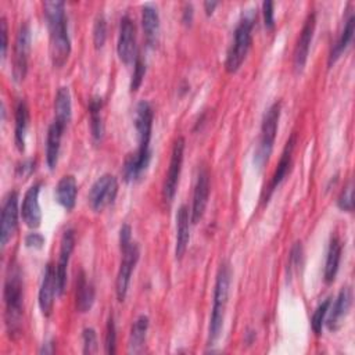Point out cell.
Instances as JSON below:
<instances>
[{
	"instance_id": "cell-39",
	"label": "cell",
	"mask_w": 355,
	"mask_h": 355,
	"mask_svg": "<svg viewBox=\"0 0 355 355\" xmlns=\"http://www.w3.org/2000/svg\"><path fill=\"white\" fill-rule=\"evenodd\" d=\"M273 1H263L262 3V12H263V22L268 29L275 28V11H273Z\"/></svg>"
},
{
	"instance_id": "cell-8",
	"label": "cell",
	"mask_w": 355,
	"mask_h": 355,
	"mask_svg": "<svg viewBox=\"0 0 355 355\" xmlns=\"http://www.w3.org/2000/svg\"><path fill=\"white\" fill-rule=\"evenodd\" d=\"M118 179L111 173L101 175L90 187L87 194L89 205L93 211H101L111 205L118 194Z\"/></svg>"
},
{
	"instance_id": "cell-33",
	"label": "cell",
	"mask_w": 355,
	"mask_h": 355,
	"mask_svg": "<svg viewBox=\"0 0 355 355\" xmlns=\"http://www.w3.org/2000/svg\"><path fill=\"white\" fill-rule=\"evenodd\" d=\"M133 65L135 67H133V73H132L130 86H129L130 92H136L140 87V85L144 79V75H146V62L143 61V58L139 54H137Z\"/></svg>"
},
{
	"instance_id": "cell-34",
	"label": "cell",
	"mask_w": 355,
	"mask_h": 355,
	"mask_svg": "<svg viewBox=\"0 0 355 355\" xmlns=\"http://www.w3.org/2000/svg\"><path fill=\"white\" fill-rule=\"evenodd\" d=\"M104 347H105L107 354H114L116 349V329H115V322H114L112 315H110V318L107 320Z\"/></svg>"
},
{
	"instance_id": "cell-28",
	"label": "cell",
	"mask_w": 355,
	"mask_h": 355,
	"mask_svg": "<svg viewBox=\"0 0 355 355\" xmlns=\"http://www.w3.org/2000/svg\"><path fill=\"white\" fill-rule=\"evenodd\" d=\"M141 25L146 33L147 43L154 46L157 43V37L159 33V15L155 7L151 4H146L141 8Z\"/></svg>"
},
{
	"instance_id": "cell-14",
	"label": "cell",
	"mask_w": 355,
	"mask_h": 355,
	"mask_svg": "<svg viewBox=\"0 0 355 355\" xmlns=\"http://www.w3.org/2000/svg\"><path fill=\"white\" fill-rule=\"evenodd\" d=\"M73 247H75V233L72 229H67L61 237L58 263L55 266V280H57V294L58 295H61L65 290L67 269L69 265V259H71Z\"/></svg>"
},
{
	"instance_id": "cell-17",
	"label": "cell",
	"mask_w": 355,
	"mask_h": 355,
	"mask_svg": "<svg viewBox=\"0 0 355 355\" xmlns=\"http://www.w3.org/2000/svg\"><path fill=\"white\" fill-rule=\"evenodd\" d=\"M57 295V280H55V268L51 263L46 265L42 284L39 288V308L43 316H50L54 306V297Z\"/></svg>"
},
{
	"instance_id": "cell-43",
	"label": "cell",
	"mask_w": 355,
	"mask_h": 355,
	"mask_svg": "<svg viewBox=\"0 0 355 355\" xmlns=\"http://www.w3.org/2000/svg\"><path fill=\"white\" fill-rule=\"evenodd\" d=\"M193 15H194V11H193V4L191 3H186L183 6V15H182V21L184 25H190L191 21H193Z\"/></svg>"
},
{
	"instance_id": "cell-40",
	"label": "cell",
	"mask_w": 355,
	"mask_h": 355,
	"mask_svg": "<svg viewBox=\"0 0 355 355\" xmlns=\"http://www.w3.org/2000/svg\"><path fill=\"white\" fill-rule=\"evenodd\" d=\"M24 243H25V247H28V248L40 250L44 245V237H43V234H40L37 232H32L25 236Z\"/></svg>"
},
{
	"instance_id": "cell-27",
	"label": "cell",
	"mask_w": 355,
	"mask_h": 355,
	"mask_svg": "<svg viewBox=\"0 0 355 355\" xmlns=\"http://www.w3.org/2000/svg\"><path fill=\"white\" fill-rule=\"evenodd\" d=\"M72 116V101L69 89L62 86L57 90L54 97V121L67 128Z\"/></svg>"
},
{
	"instance_id": "cell-30",
	"label": "cell",
	"mask_w": 355,
	"mask_h": 355,
	"mask_svg": "<svg viewBox=\"0 0 355 355\" xmlns=\"http://www.w3.org/2000/svg\"><path fill=\"white\" fill-rule=\"evenodd\" d=\"M148 330V318L146 315H140L132 324L130 334H129V351L130 352H139L141 351L144 341H146V334Z\"/></svg>"
},
{
	"instance_id": "cell-35",
	"label": "cell",
	"mask_w": 355,
	"mask_h": 355,
	"mask_svg": "<svg viewBox=\"0 0 355 355\" xmlns=\"http://www.w3.org/2000/svg\"><path fill=\"white\" fill-rule=\"evenodd\" d=\"M337 205L340 209L351 212L354 208V187L352 182H348V184L344 187L341 194L337 198Z\"/></svg>"
},
{
	"instance_id": "cell-41",
	"label": "cell",
	"mask_w": 355,
	"mask_h": 355,
	"mask_svg": "<svg viewBox=\"0 0 355 355\" xmlns=\"http://www.w3.org/2000/svg\"><path fill=\"white\" fill-rule=\"evenodd\" d=\"M0 36H1V58H6L7 49H8V29H7V21L4 17H1L0 21Z\"/></svg>"
},
{
	"instance_id": "cell-10",
	"label": "cell",
	"mask_w": 355,
	"mask_h": 355,
	"mask_svg": "<svg viewBox=\"0 0 355 355\" xmlns=\"http://www.w3.org/2000/svg\"><path fill=\"white\" fill-rule=\"evenodd\" d=\"M184 139L183 137H178L173 143L172 147V153H171V161H169V166H168V172L165 175V180L162 184V198L165 202L171 204L176 189H178V183H179V176H180V171H182V164H183V154H184Z\"/></svg>"
},
{
	"instance_id": "cell-32",
	"label": "cell",
	"mask_w": 355,
	"mask_h": 355,
	"mask_svg": "<svg viewBox=\"0 0 355 355\" xmlns=\"http://www.w3.org/2000/svg\"><path fill=\"white\" fill-rule=\"evenodd\" d=\"M107 39V21L103 14H98L93 25V43L96 49H101Z\"/></svg>"
},
{
	"instance_id": "cell-24",
	"label": "cell",
	"mask_w": 355,
	"mask_h": 355,
	"mask_svg": "<svg viewBox=\"0 0 355 355\" xmlns=\"http://www.w3.org/2000/svg\"><path fill=\"white\" fill-rule=\"evenodd\" d=\"M354 31H355V15L351 12L348 15V18L345 19L344 28H343L338 39L331 46V50H330V54H329V61H327L329 67H331L340 58V55L345 51V49L348 47V44L352 40Z\"/></svg>"
},
{
	"instance_id": "cell-38",
	"label": "cell",
	"mask_w": 355,
	"mask_h": 355,
	"mask_svg": "<svg viewBox=\"0 0 355 355\" xmlns=\"http://www.w3.org/2000/svg\"><path fill=\"white\" fill-rule=\"evenodd\" d=\"M36 168V161L33 158H28V159H24L21 162L17 164L15 166V175L19 176V178H26V176H31L32 172L35 171Z\"/></svg>"
},
{
	"instance_id": "cell-11",
	"label": "cell",
	"mask_w": 355,
	"mask_h": 355,
	"mask_svg": "<svg viewBox=\"0 0 355 355\" xmlns=\"http://www.w3.org/2000/svg\"><path fill=\"white\" fill-rule=\"evenodd\" d=\"M18 229V193L8 191L4 197L0 219V244L4 248Z\"/></svg>"
},
{
	"instance_id": "cell-2",
	"label": "cell",
	"mask_w": 355,
	"mask_h": 355,
	"mask_svg": "<svg viewBox=\"0 0 355 355\" xmlns=\"http://www.w3.org/2000/svg\"><path fill=\"white\" fill-rule=\"evenodd\" d=\"M43 12L49 29L51 62L55 68H60L67 62L71 53V39L67 26L65 3L44 1Z\"/></svg>"
},
{
	"instance_id": "cell-9",
	"label": "cell",
	"mask_w": 355,
	"mask_h": 355,
	"mask_svg": "<svg viewBox=\"0 0 355 355\" xmlns=\"http://www.w3.org/2000/svg\"><path fill=\"white\" fill-rule=\"evenodd\" d=\"M31 28L28 24H22L17 32L14 55H12V78L17 83L22 82L28 72V60L31 53Z\"/></svg>"
},
{
	"instance_id": "cell-36",
	"label": "cell",
	"mask_w": 355,
	"mask_h": 355,
	"mask_svg": "<svg viewBox=\"0 0 355 355\" xmlns=\"http://www.w3.org/2000/svg\"><path fill=\"white\" fill-rule=\"evenodd\" d=\"M82 341L85 354H93L97 351V334L94 329L85 327L82 331Z\"/></svg>"
},
{
	"instance_id": "cell-22",
	"label": "cell",
	"mask_w": 355,
	"mask_h": 355,
	"mask_svg": "<svg viewBox=\"0 0 355 355\" xmlns=\"http://www.w3.org/2000/svg\"><path fill=\"white\" fill-rule=\"evenodd\" d=\"M55 201L65 208L67 211H71L76 204V196H78V183L76 179L72 175L62 176L57 186H55Z\"/></svg>"
},
{
	"instance_id": "cell-7",
	"label": "cell",
	"mask_w": 355,
	"mask_h": 355,
	"mask_svg": "<svg viewBox=\"0 0 355 355\" xmlns=\"http://www.w3.org/2000/svg\"><path fill=\"white\" fill-rule=\"evenodd\" d=\"M121 252H122V258H121L119 269L116 273L115 293H116L118 301L122 302L126 298L130 277H132V273H133L136 263L139 261V257H140V250H139L137 243L130 241L129 244L121 247Z\"/></svg>"
},
{
	"instance_id": "cell-42",
	"label": "cell",
	"mask_w": 355,
	"mask_h": 355,
	"mask_svg": "<svg viewBox=\"0 0 355 355\" xmlns=\"http://www.w3.org/2000/svg\"><path fill=\"white\" fill-rule=\"evenodd\" d=\"M130 241H132V229L128 223H125L119 229V247H123Z\"/></svg>"
},
{
	"instance_id": "cell-18",
	"label": "cell",
	"mask_w": 355,
	"mask_h": 355,
	"mask_svg": "<svg viewBox=\"0 0 355 355\" xmlns=\"http://www.w3.org/2000/svg\"><path fill=\"white\" fill-rule=\"evenodd\" d=\"M295 139L297 137H295L294 133L288 137V140H287V143H286V146L283 148V153L280 155V161H279V164H277V166H276V169H275V172L272 175V179H270V182H269V184H268V187L265 190V196L262 198L263 202H268V200L270 198L273 191L279 187V184L287 176V173L290 171V165H291V158H293V151H294V146H295Z\"/></svg>"
},
{
	"instance_id": "cell-5",
	"label": "cell",
	"mask_w": 355,
	"mask_h": 355,
	"mask_svg": "<svg viewBox=\"0 0 355 355\" xmlns=\"http://www.w3.org/2000/svg\"><path fill=\"white\" fill-rule=\"evenodd\" d=\"M257 19V10L248 8L243 12L236 29L232 46L227 50L225 60V69L229 73H234L243 64L251 43H252V28Z\"/></svg>"
},
{
	"instance_id": "cell-20",
	"label": "cell",
	"mask_w": 355,
	"mask_h": 355,
	"mask_svg": "<svg viewBox=\"0 0 355 355\" xmlns=\"http://www.w3.org/2000/svg\"><path fill=\"white\" fill-rule=\"evenodd\" d=\"M190 212L186 205H180L176 215V244H175V255L176 259H182L189 241H190Z\"/></svg>"
},
{
	"instance_id": "cell-25",
	"label": "cell",
	"mask_w": 355,
	"mask_h": 355,
	"mask_svg": "<svg viewBox=\"0 0 355 355\" xmlns=\"http://www.w3.org/2000/svg\"><path fill=\"white\" fill-rule=\"evenodd\" d=\"M29 126V108L25 100H18L15 105V129H14V143L19 151L25 150V137Z\"/></svg>"
},
{
	"instance_id": "cell-31",
	"label": "cell",
	"mask_w": 355,
	"mask_h": 355,
	"mask_svg": "<svg viewBox=\"0 0 355 355\" xmlns=\"http://www.w3.org/2000/svg\"><path fill=\"white\" fill-rule=\"evenodd\" d=\"M330 304H331V298H326L313 311V315H312V319H311V326H312L313 333L318 334V336L322 333V327L324 324V319H326Z\"/></svg>"
},
{
	"instance_id": "cell-29",
	"label": "cell",
	"mask_w": 355,
	"mask_h": 355,
	"mask_svg": "<svg viewBox=\"0 0 355 355\" xmlns=\"http://www.w3.org/2000/svg\"><path fill=\"white\" fill-rule=\"evenodd\" d=\"M101 108H103V98L98 96H94L89 101V115H90V132L92 137L96 143L101 141L104 135V123L101 116Z\"/></svg>"
},
{
	"instance_id": "cell-3",
	"label": "cell",
	"mask_w": 355,
	"mask_h": 355,
	"mask_svg": "<svg viewBox=\"0 0 355 355\" xmlns=\"http://www.w3.org/2000/svg\"><path fill=\"white\" fill-rule=\"evenodd\" d=\"M4 319L10 337L17 338L22 330L24 319V279L19 266L11 262L4 282Z\"/></svg>"
},
{
	"instance_id": "cell-26",
	"label": "cell",
	"mask_w": 355,
	"mask_h": 355,
	"mask_svg": "<svg viewBox=\"0 0 355 355\" xmlns=\"http://www.w3.org/2000/svg\"><path fill=\"white\" fill-rule=\"evenodd\" d=\"M341 241L338 239L337 234L331 236L330 243H329V248H327V255H326V263H324V283L330 284L334 282L336 275L338 272V265H340V259H341Z\"/></svg>"
},
{
	"instance_id": "cell-37",
	"label": "cell",
	"mask_w": 355,
	"mask_h": 355,
	"mask_svg": "<svg viewBox=\"0 0 355 355\" xmlns=\"http://www.w3.org/2000/svg\"><path fill=\"white\" fill-rule=\"evenodd\" d=\"M301 265H302V245H301V243H295L291 247L290 257H288V272L291 273L293 269H295Z\"/></svg>"
},
{
	"instance_id": "cell-16",
	"label": "cell",
	"mask_w": 355,
	"mask_h": 355,
	"mask_svg": "<svg viewBox=\"0 0 355 355\" xmlns=\"http://www.w3.org/2000/svg\"><path fill=\"white\" fill-rule=\"evenodd\" d=\"M42 182L33 183L25 193L21 207V215L25 225L31 229H36L42 222V211L39 205V193H40Z\"/></svg>"
},
{
	"instance_id": "cell-15",
	"label": "cell",
	"mask_w": 355,
	"mask_h": 355,
	"mask_svg": "<svg viewBox=\"0 0 355 355\" xmlns=\"http://www.w3.org/2000/svg\"><path fill=\"white\" fill-rule=\"evenodd\" d=\"M209 197V173L205 168H201L198 171L196 184H194V193H193V205L190 211L191 223H198V220L202 218Z\"/></svg>"
},
{
	"instance_id": "cell-6",
	"label": "cell",
	"mask_w": 355,
	"mask_h": 355,
	"mask_svg": "<svg viewBox=\"0 0 355 355\" xmlns=\"http://www.w3.org/2000/svg\"><path fill=\"white\" fill-rule=\"evenodd\" d=\"M280 111H282V104H280V101H276L266 110V112L263 115L262 125H261L259 141H258V146L254 153V165L258 169H262L268 164L269 157L273 151L277 125H279V119H280Z\"/></svg>"
},
{
	"instance_id": "cell-44",
	"label": "cell",
	"mask_w": 355,
	"mask_h": 355,
	"mask_svg": "<svg viewBox=\"0 0 355 355\" xmlns=\"http://www.w3.org/2000/svg\"><path fill=\"white\" fill-rule=\"evenodd\" d=\"M218 4H219L218 1H204V10H205L207 15H211Z\"/></svg>"
},
{
	"instance_id": "cell-1",
	"label": "cell",
	"mask_w": 355,
	"mask_h": 355,
	"mask_svg": "<svg viewBox=\"0 0 355 355\" xmlns=\"http://www.w3.org/2000/svg\"><path fill=\"white\" fill-rule=\"evenodd\" d=\"M154 112L148 101L141 100L135 108V128L139 137V147L135 153L129 154L123 162V179L126 182L137 180L147 169L151 159V130H153Z\"/></svg>"
},
{
	"instance_id": "cell-23",
	"label": "cell",
	"mask_w": 355,
	"mask_h": 355,
	"mask_svg": "<svg viewBox=\"0 0 355 355\" xmlns=\"http://www.w3.org/2000/svg\"><path fill=\"white\" fill-rule=\"evenodd\" d=\"M96 298L94 286L87 280V276L83 270L79 272L76 279V290H75V304L76 309L80 313H85L92 309Z\"/></svg>"
},
{
	"instance_id": "cell-4",
	"label": "cell",
	"mask_w": 355,
	"mask_h": 355,
	"mask_svg": "<svg viewBox=\"0 0 355 355\" xmlns=\"http://www.w3.org/2000/svg\"><path fill=\"white\" fill-rule=\"evenodd\" d=\"M230 284H232V268L227 262H223L219 266L215 287H214V302H212V312H211L209 326H208V345H214L216 340L220 337L226 306L229 301V294H230Z\"/></svg>"
},
{
	"instance_id": "cell-21",
	"label": "cell",
	"mask_w": 355,
	"mask_h": 355,
	"mask_svg": "<svg viewBox=\"0 0 355 355\" xmlns=\"http://www.w3.org/2000/svg\"><path fill=\"white\" fill-rule=\"evenodd\" d=\"M65 126L61 123L53 121L51 125L49 126L47 130V137H46V164L49 169H54L58 162V155H60V148H61V139L64 135Z\"/></svg>"
},
{
	"instance_id": "cell-12",
	"label": "cell",
	"mask_w": 355,
	"mask_h": 355,
	"mask_svg": "<svg viewBox=\"0 0 355 355\" xmlns=\"http://www.w3.org/2000/svg\"><path fill=\"white\" fill-rule=\"evenodd\" d=\"M116 53L123 64L135 62L136 51V26L129 15H123L119 24V35L116 43Z\"/></svg>"
},
{
	"instance_id": "cell-19",
	"label": "cell",
	"mask_w": 355,
	"mask_h": 355,
	"mask_svg": "<svg viewBox=\"0 0 355 355\" xmlns=\"http://www.w3.org/2000/svg\"><path fill=\"white\" fill-rule=\"evenodd\" d=\"M351 304H352V291L349 287H343L337 298L334 300L333 305L330 304L326 319H324L329 330L336 331L341 326L343 319L347 316L351 308Z\"/></svg>"
},
{
	"instance_id": "cell-13",
	"label": "cell",
	"mask_w": 355,
	"mask_h": 355,
	"mask_svg": "<svg viewBox=\"0 0 355 355\" xmlns=\"http://www.w3.org/2000/svg\"><path fill=\"white\" fill-rule=\"evenodd\" d=\"M315 25H316V15H315V12H311L304 22V26L300 32V36H298L295 47H294L293 67H294L295 72H301L306 64Z\"/></svg>"
}]
</instances>
